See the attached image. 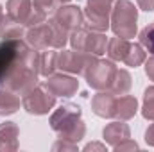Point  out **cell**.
Segmentation results:
<instances>
[{
	"label": "cell",
	"instance_id": "34",
	"mask_svg": "<svg viewBox=\"0 0 154 152\" xmlns=\"http://www.w3.org/2000/svg\"><path fill=\"white\" fill-rule=\"evenodd\" d=\"M84 150H106V147L104 145H100V143H88L86 147H84Z\"/></svg>",
	"mask_w": 154,
	"mask_h": 152
},
{
	"label": "cell",
	"instance_id": "6",
	"mask_svg": "<svg viewBox=\"0 0 154 152\" xmlns=\"http://www.w3.org/2000/svg\"><path fill=\"white\" fill-rule=\"evenodd\" d=\"M22 106H23V109L29 114L41 116V114H47L56 106V97L45 86H36L27 95H23Z\"/></svg>",
	"mask_w": 154,
	"mask_h": 152
},
{
	"label": "cell",
	"instance_id": "32",
	"mask_svg": "<svg viewBox=\"0 0 154 152\" xmlns=\"http://www.w3.org/2000/svg\"><path fill=\"white\" fill-rule=\"evenodd\" d=\"M136 2L142 11H147V13L154 11V0H136Z\"/></svg>",
	"mask_w": 154,
	"mask_h": 152
},
{
	"label": "cell",
	"instance_id": "21",
	"mask_svg": "<svg viewBox=\"0 0 154 152\" xmlns=\"http://www.w3.org/2000/svg\"><path fill=\"white\" fill-rule=\"evenodd\" d=\"M131 86H133V77H131V74L127 70H116L109 91L115 93V95H125L131 90Z\"/></svg>",
	"mask_w": 154,
	"mask_h": 152
},
{
	"label": "cell",
	"instance_id": "3",
	"mask_svg": "<svg viewBox=\"0 0 154 152\" xmlns=\"http://www.w3.org/2000/svg\"><path fill=\"white\" fill-rule=\"evenodd\" d=\"M115 61L111 59H95L84 72V79L88 82L90 88L97 90V91H109L113 79L116 74Z\"/></svg>",
	"mask_w": 154,
	"mask_h": 152
},
{
	"label": "cell",
	"instance_id": "29",
	"mask_svg": "<svg viewBox=\"0 0 154 152\" xmlns=\"http://www.w3.org/2000/svg\"><path fill=\"white\" fill-rule=\"evenodd\" d=\"M75 150L77 149V143H70V141H66V140H57L54 145H52V150Z\"/></svg>",
	"mask_w": 154,
	"mask_h": 152
},
{
	"label": "cell",
	"instance_id": "30",
	"mask_svg": "<svg viewBox=\"0 0 154 152\" xmlns=\"http://www.w3.org/2000/svg\"><path fill=\"white\" fill-rule=\"evenodd\" d=\"M113 150L115 152H120V150H138V143L133 141V140H125V141H122V143L115 145Z\"/></svg>",
	"mask_w": 154,
	"mask_h": 152
},
{
	"label": "cell",
	"instance_id": "33",
	"mask_svg": "<svg viewBox=\"0 0 154 152\" xmlns=\"http://www.w3.org/2000/svg\"><path fill=\"white\" fill-rule=\"evenodd\" d=\"M145 143L154 147V123H151L147 127V131H145Z\"/></svg>",
	"mask_w": 154,
	"mask_h": 152
},
{
	"label": "cell",
	"instance_id": "7",
	"mask_svg": "<svg viewBox=\"0 0 154 152\" xmlns=\"http://www.w3.org/2000/svg\"><path fill=\"white\" fill-rule=\"evenodd\" d=\"M97 59V56L88 54V52H79V50H63L57 54V68L68 74L84 75L86 68Z\"/></svg>",
	"mask_w": 154,
	"mask_h": 152
},
{
	"label": "cell",
	"instance_id": "36",
	"mask_svg": "<svg viewBox=\"0 0 154 152\" xmlns=\"http://www.w3.org/2000/svg\"><path fill=\"white\" fill-rule=\"evenodd\" d=\"M59 2H61V4H66V2H70V0H59Z\"/></svg>",
	"mask_w": 154,
	"mask_h": 152
},
{
	"label": "cell",
	"instance_id": "1",
	"mask_svg": "<svg viewBox=\"0 0 154 152\" xmlns=\"http://www.w3.org/2000/svg\"><path fill=\"white\" fill-rule=\"evenodd\" d=\"M136 22H138V9L129 0H116L111 9V23L115 36L131 39L136 34Z\"/></svg>",
	"mask_w": 154,
	"mask_h": 152
},
{
	"label": "cell",
	"instance_id": "9",
	"mask_svg": "<svg viewBox=\"0 0 154 152\" xmlns=\"http://www.w3.org/2000/svg\"><path fill=\"white\" fill-rule=\"evenodd\" d=\"M43 86L54 95V97H65L70 99L74 97L79 90V81L75 77L65 75V74H52L47 77V81L43 82Z\"/></svg>",
	"mask_w": 154,
	"mask_h": 152
},
{
	"label": "cell",
	"instance_id": "12",
	"mask_svg": "<svg viewBox=\"0 0 154 152\" xmlns=\"http://www.w3.org/2000/svg\"><path fill=\"white\" fill-rule=\"evenodd\" d=\"M116 97L111 91H99L91 99V111L100 118H113Z\"/></svg>",
	"mask_w": 154,
	"mask_h": 152
},
{
	"label": "cell",
	"instance_id": "5",
	"mask_svg": "<svg viewBox=\"0 0 154 152\" xmlns=\"http://www.w3.org/2000/svg\"><path fill=\"white\" fill-rule=\"evenodd\" d=\"M113 9V0H88L84 7V20L86 27L91 31L104 32L109 29V14Z\"/></svg>",
	"mask_w": 154,
	"mask_h": 152
},
{
	"label": "cell",
	"instance_id": "27",
	"mask_svg": "<svg viewBox=\"0 0 154 152\" xmlns=\"http://www.w3.org/2000/svg\"><path fill=\"white\" fill-rule=\"evenodd\" d=\"M59 5H61L59 0H32V7H36V9H39V11H43L45 14L56 11Z\"/></svg>",
	"mask_w": 154,
	"mask_h": 152
},
{
	"label": "cell",
	"instance_id": "22",
	"mask_svg": "<svg viewBox=\"0 0 154 152\" xmlns=\"http://www.w3.org/2000/svg\"><path fill=\"white\" fill-rule=\"evenodd\" d=\"M57 134H59L61 140H66V141H70V143H77V141H81V140L84 138V134H86V125H84L82 120H77V122H74L72 125H68L66 129H63V131L57 132Z\"/></svg>",
	"mask_w": 154,
	"mask_h": 152
},
{
	"label": "cell",
	"instance_id": "23",
	"mask_svg": "<svg viewBox=\"0 0 154 152\" xmlns=\"http://www.w3.org/2000/svg\"><path fill=\"white\" fill-rule=\"evenodd\" d=\"M145 59H147V54H145L143 47H142L140 43H131V45H129V50H127V54H125V57H124V63H125L127 66H134V68H136V66L143 65Z\"/></svg>",
	"mask_w": 154,
	"mask_h": 152
},
{
	"label": "cell",
	"instance_id": "4",
	"mask_svg": "<svg viewBox=\"0 0 154 152\" xmlns=\"http://www.w3.org/2000/svg\"><path fill=\"white\" fill-rule=\"evenodd\" d=\"M70 45L74 50L79 52H88L93 56H102L108 48V38L104 32L91 31V29H79L70 34Z\"/></svg>",
	"mask_w": 154,
	"mask_h": 152
},
{
	"label": "cell",
	"instance_id": "2",
	"mask_svg": "<svg viewBox=\"0 0 154 152\" xmlns=\"http://www.w3.org/2000/svg\"><path fill=\"white\" fill-rule=\"evenodd\" d=\"M29 45L23 39H2L0 41V88H4L5 79L23 59Z\"/></svg>",
	"mask_w": 154,
	"mask_h": 152
},
{
	"label": "cell",
	"instance_id": "35",
	"mask_svg": "<svg viewBox=\"0 0 154 152\" xmlns=\"http://www.w3.org/2000/svg\"><path fill=\"white\" fill-rule=\"evenodd\" d=\"M2 16H4V11H2V5H0V20H2Z\"/></svg>",
	"mask_w": 154,
	"mask_h": 152
},
{
	"label": "cell",
	"instance_id": "15",
	"mask_svg": "<svg viewBox=\"0 0 154 152\" xmlns=\"http://www.w3.org/2000/svg\"><path fill=\"white\" fill-rule=\"evenodd\" d=\"M5 9H7V16H11L13 20L25 25V22L32 11V0H7Z\"/></svg>",
	"mask_w": 154,
	"mask_h": 152
},
{
	"label": "cell",
	"instance_id": "17",
	"mask_svg": "<svg viewBox=\"0 0 154 152\" xmlns=\"http://www.w3.org/2000/svg\"><path fill=\"white\" fill-rule=\"evenodd\" d=\"M0 38L2 39L25 38V25L13 20L11 16H2V20H0Z\"/></svg>",
	"mask_w": 154,
	"mask_h": 152
},
{
	"label": "cell",
	"instance_id": "16",
	"mask_svg": "<svg viewBox=\"0 0 154 152\" xmlns=\"http://www.w3.org/2000/svg\"><path fill=\"white\" fill-rule=\"evenodd\" d=\"M138 111V102L134 97L131 95H122L120 99H116L115 102V116L116 120H131Z\"/></svg>",
	"mask_w": 154,
	"mask_h": 152
},
{
	"label": "cell",
	"instance_id": "8",
	"mask_svg": "<svg viewBox=\"0 0 154 152\" xmlns=\"http://www.w3.org/2000/svg\"><path fill=\"white\" fill-rule=\"evenodd\" d=\"M48 23L72 34L84 25V13L77 5H63V7H57L54 11V16L50 18Z\"/></svg>",
	"mask_w": 154,
	"mask_h": 152
},
{
	"label": "cell",
	"instance_id": "31",
	"mask_svg": "<svg viewBox=\"0 0 154 152\" xmlns=\"http://www.w3.org/2000/svg\"><path fill=\"white\" fill-rule=\"evenodd\" d=\"M145 74H147V77L151 81H154V56L145 59Z\"/></svg>",
	"mask_w": 154,
	"mask_h": 152
},
{
	"label": "cell",
	"instance_id": "26",
	"mask_svg": "<svg viewBox=\"0 0 154 152\" xmlns=\"http://www.w3.org/2000/svg\"><path fill=\"white\" fill-rule=\"evenodd\" d=\"M50 25H52V23H50ZM68 41H70V34H68V32H65L63 29L52 25V47H54V48H63Z\"/></svg>",
	"mask_w": 154,
	"mask_h": 152
},
{
	"label": "cell",
	"instance_id": "20",
	"mask_svg": "<svg viewBox=\"0 0 154 152\" xmlns=\"http://www.w3.org/2000/svg\"><path fill=\"white\" fill-rule=\"evenodd\" d=\"M56 68H57V52L48 50V48L39 50V75H52Z\"/></svg>",
	"mask_w": 154,
	"mask_h": 152
},
{
	"label": "cell",
	"instance_id": "14",
	"mask_svg": "<svg viewBox=\"0 0 154 152\" xmlns=\"http://www.w3.org/2000/svg\"><path fill=\"white\" fill-rule=\"evenodd\" d=\"M20 129L14 122L0 123V152H13L18 149Z\"/></svg>",
	"mask_w": 154,
	"mask_h": 152
},
{
	"label": "cell",
	"instance_id": "18",
	"mask_svg": "<svg viewBox=\"0 0 154 152\" xmlns=\"http://www.w3.org/2000/svg\"><path fill=\"white\" fill-rule=\"evenodd\" d=\"M20 97L18 93L7 90V88H0V116H7L13 114L20 109Z\"/></svg>",
	"mask_w": 154,
	"mask_h": 152
},
{
	"label": "cell",
	"instance_id": "24",
	"mask_svg": "<svg viewBox=\"0 0 154 152\" xmlns=\"http://www.w3.org/2000/svg\"><path fill=\"white\" fill-rule=\"evenodd\" d=\"M142 114L145 120L154 122V86H149L143 93V106H142Z\"/></svg>",
	"mask_w": 154,
	"mask_h": 152
},
{
	"label": "cell",
	"instance_id": "10",
	"mask_svg": "<svg viewBox=\"0 0 154 152\" xmlns=\"http://www.w3.org/2000/svg\"><path fill=\"white\" fill-rule=\"evenodd\" d=\"M81 108L77 104H63L59 106L52 116H50V127L56 131V132H61L63 129H66L68 125H72L74 122L81 120Z\"/></svg>",
	"mask_w": 154,
	"mask_h": 152
},
{
	"label": "cell",
	"instance_id": "25",
	"mask_svg": "<svg viewBox=\"0 0 154 152\" xmlns=\"http://www.w3.org/2000/svg\"><path fill=\"white\" fill-rule=\"evenodd\" d=\"M140 45L145 47L149 52L154 54V23L143 27V29L140 31Z\"/></svg>",
	"mask_w": 154,
	"mask_h": 152
},
{
	"label": "cell",
	"instance_id": "19",
	"mask_svg": "<svg viewBox=\"0 0 154 152\" xmlns=\"http://www.w3.org/2000/svg\"><path fill=\"white\" fill-rule=\"evenodd\" d=\"M129 39L125 38H111L108 41V48H106V54H108V57L111 59V61H124V57H125V54H127V50H129Z\"/></svg>",
	"mask_w": 154,
	"mask_h": 152
},
{
	"label": "cell",
	"instance_id": "28",
	"mask_svg": "<svg viewBox=\"0 0 154 152\" xmlns=\"http://www.w3.org/2000/svg\"><path fill=\"white\" fill-rule=\"evenodd\" d=\"M43 22H47V14H45L43 11H39V9H36V7H32V11H31L29 18H27V22H25V27H32V25H39V23H43Z\"/></svg>",
	"mask_w": 154,
	"mask_h": 152
},
{
	"label": "cell",
	"instance_id": "11",
	"mask_svg": "<svg viewBox=\"0 0 154 152\" xmlns=\"http://www.w3.org/2000/svg\"><path fill=\"white\" fill-rule=\"evenodd\" d=\"M25 41L29 47L38 48V50H45L48 47H52V25L43 22L39 25H32L27 27L25 31Z\"/></svg>",
	"mask_w": 154,
	"mask_h": 152
},
{
	"label": "cell",
	"instance_id": "13",
	"mask_svg": "<svg viewBox=\"0 0 154 152\" xmlns=\"http://www.w3.org/2000/svg\"><path fill=\"white\" fill-rule=\"evenodd\" d=\"M102 138L106 143H109L111 147H115L118 143L125 141L131 138V131H129V125L124 123V120H116V122H111L104 127L102 131Z\"/></svg>",
	"mask_w": 154,
	"mask_h": 152
}]
</instances>
